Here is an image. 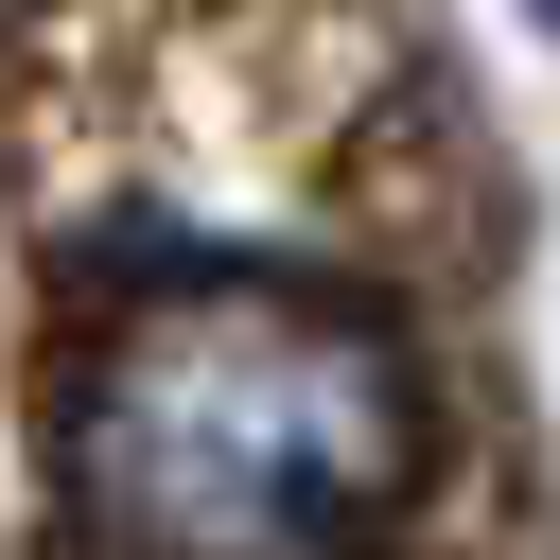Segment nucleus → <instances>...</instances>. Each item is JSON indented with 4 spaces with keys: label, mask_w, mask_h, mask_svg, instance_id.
<instances>
[{
    "label": "nucleus",
    "mask_w": 560,
    "mask_h": 560,
    "mask_svg": "<svg viewBox=\"0 0 560 560\" xmlns=\"http://www.w3.org/2000/svg\"><path fill=\"white\" fill-rule=\"evenodd\" d=\"M402 490V350L350 298H158L88 385V508L140 542H332Z\"/></svg>",
    "instance_id": "f257e3e1"
},
{
    "label": "nucleus",
    "mask_w": 560,
    "mask_h": 560,
    "mask_svg": "<svg viewBox=\"0 0 560 560\" xmlns=\"http://www.w3.org/2000/svg\"><path fill=\"white\" fill-rule=\"evenodd\" d=\"M525 18H542V35H560V0H525Z\"/></svg>",
    "instance_id": "f03ea898"
}]
</instances>
